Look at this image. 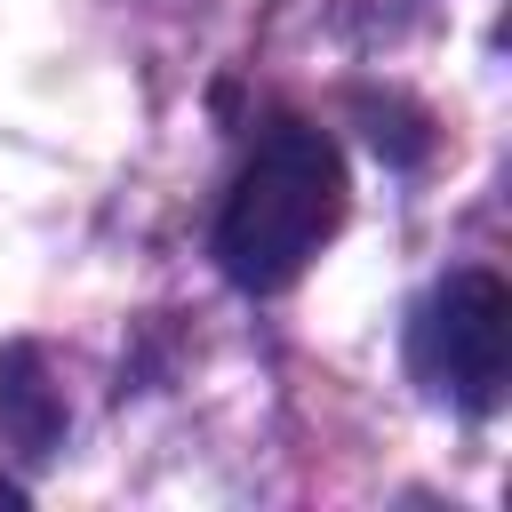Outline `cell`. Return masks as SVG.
I'll return each mask as SVG.
<instances>
[{
    "mask_svg": "<svg viewBox=\"0 0 512 512\" xmlns=\"http://www.w3.org/2000/svg\"><path fill=\"white\" fill-rule=\"evenodd\" d=\"M336 224H344L336 144L320 128H304V120H280L248 152V168L232 176V192L216 208V264H224V280L264 296V288H288L320 256V240Z\"/></svg>",
    "mask_w": 512,
    "mask_h": 512,
    "instance_id": "6da1fadb",
    "label": "cell"
},
{
    "mask_svg": "<svg viewBox=\"0 0 512 512\" xmlns=\"http://www.w3.org/2000/svg\"><path fill=\"white\" fill-rule=\"evenodd\" d=\"M408 360L416 376L456 400L464 416H488L512 384V296L496 272H448L408 328Z\"/></svg>",
    "mask_w": 512,
    "mask_h": 512,
    "instance_id": "7a4b0ae2",
    "label": "cell"
},
{
    "mask_svg": "<svg viewBox=\"0 0 512 512\" xmlns=\"http://www.w3.org/2000/svg\"><path fill=\"white\" fill-rule=\"evenodd\" d=\"M0 424L16 432V440H48L56 432V400H48V384L32 376V352H8L0 360Z\"/></svg>",
    "mask_w": 512,
    "mask_h": 512,
    "instance_id": "3957f363",
    "label": "cell"
},
{
    "mask_svg": "<svg viewBox=\"0 0 512 512\" xmlns=\"http://www.w3.org/2000/svg\"><path fill=\"white\" fill-rule=\"evenodd\" d=\"M16 504H24V488H16V480H0V512H16Z\"/></svg>",
    "mask_w": 512,
    "mask_h": 512,
    "instance_id": "277c9868",
    "label": "cell"
}]
</instances>
